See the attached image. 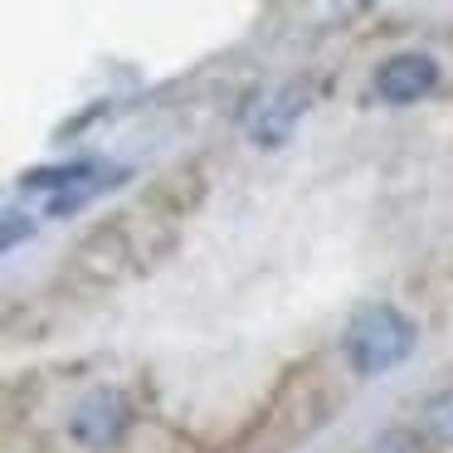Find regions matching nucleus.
Wrapping results in <instances>:
<instances>
[{"instance_id": "39448f33", "label": "nucleus", "mask_w": 453, "mask_h": 453, "mask_svg": "<svg viewBox=\"0 0 453 453\" xmlns=\"http://www.w3.org/2000/svg\"><path fill=\"white\" fill-rule=\"evenodd\" d=\"M307 112V93L297 88V83H288V88H278L268 103H258V112L249 118V137H254V147H283L288 132H293V122Z\"/></svg>"}, {"instance_id": "7ed1b4c3", "label": "nucleus", "mask_w": 453, "mask_h": 453, "mask_svg": "<svg viewBox=\"0 0 453 453\" xmlns=\"http://www.w3.org/2000/svg\"><path fill=\"white\" fill-rule=\"evenodd\" d=\"M132 424V404L122 390H93L79 400V410L69 414V434L83 443V449H112L122 439V429Z\"/></svg>"}, {"instance_id": "f257e3e1", "label": "nucleus", "mask_w": 453, "mask_h": 453, "mask_svg": "<svg viewBox=\"0 0 453 453\" xmlns=\"http://www.w3.org/2000/svg\"><path fill=\"white\" fill-rule=\"evenodd\" d=\"M414 342H419V326H414L395 303H365L361 312L346 322L342 356L356 375H385L400 361H410Z\"/></svg>"}, {"instance_id": "f03ea898", "label": "nucleus", "mask_w": 453, "mask_h": 453, "mask_svg": "<svg viewBox=\"0 0 453 453\" xmlns=\"http://www.w3.org/2000/svg\"><path fill=\"white\" fill-rule=\"evenodd\" d=\"M127 176L122 166H112V161H64V166H35L20 176V190L25 196H40L44 200V215L50 219H64L73 215V210H83L93 196H103L108 186H118V180Z\"/></svg>"}, {"instance_id": "423d86ee", "label": "nucleus", "mask_w": 453, "mask_h": 453, "mask_svg": "<svg viewBox=\"0 0 453 453\" xmlns=\"http://www.w3.org/2000/svg\"><path fill=\"white\" fill-rule=\"evenodd\" d=\"M419 414H424V434H429L434 443H453V385L434 390Z\"/></svg>"}, {"instance_id": "0eeeda50", "label": "nucleus", "mask_w": 453, "mask_h": 453, "mask_svg": "<svg viewBox=\"0 0 453 453\" xmlns=\"http://www.w3.org/2000/svg\"><path fill=\"white\" fill-rule=\"evenodd\" d=\"M371 453H419V443H414V434H404V429H395V434H385L380 443H375Z\"/></svg>"}, {"instance_id": "6e6552de", "label": "nucleus", "mask_w": 453, "mask_h": 453, "mask_svg": "<svg viewBox=\"0 0 453 453\" xmlns=\"http://www.w3.org/2000/svg\"><path fill=\"white\" fill-rule=\"evenodd\" d=\"M30 215H20V210H5V249H15V244H20V234H30Z\"/></svg>"}, {"instance_id": "20e7f679", "label": "nucleus", "mask_w": 453, "mask_h": 453, "mask_svg": "<svg viewBox=\"0 0 453 453\" xmlns=\"http://www.w3.org/2000/svg\"><path fill=\"white\" fill-rule=\"evenodd\" d=\"M439 88V64L429 54H395L375 69V98L404 108V103H419Z\"/></svg>"}]
</instances>
